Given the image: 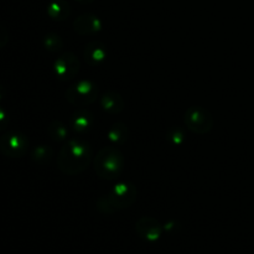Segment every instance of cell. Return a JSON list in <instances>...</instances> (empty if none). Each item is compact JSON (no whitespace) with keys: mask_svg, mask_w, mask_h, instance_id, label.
I'll use <instances>...</instances> for the list:
<instances>
[{"mask_svg":"<svg viewBox=\"0 0 254 254\" xmlns=\"http://www.w3.org/2000/svg\"><path fill=\"white\" fill-rule=\"evenodd\" d=\"M135 231L139 237L146 242H156L161 237L163 227L156 218L144 216L135 223Z\"/></svg>","mask_w":254,"mask_h":254,"instance_id":"cell-8","label":"cell"},{"mask_svg":"<svg viewBox=\"0 0 254 254\" xmlns=\"http://www.w3.org/2000/svg\"><path fill=\"white\" fill-rule=\"evenodd\" d=\"M52 156H54V150L47 145H37L31 151V160L39 165L50 163Z\"/></svg>","mask_w":254,"mask_h":254,"instance_id":"cell-16","label":"cell"},{"mask_svg":"<svg viewBox=\"0 0 254 254\" xmlns=\"http://www.w3.org/2000/svg\"><path fill=\"white\" fill-rule=\"evenodd\" d=\"M47 14L55 21H64L71 15V5L66 0H52L47 5Z\"/></svg>","mask_w":254,"mask_h":254,"instance_id":"cell-13","label":"cell"},{"mask_svg":"<svg viewBox=\"0 0 254 254\" xmlns=\"http://www.w3.org/2000/svg\"><path fill=\"white\" fill-rule=\"evenodd\" d=\"M129 136V130L127 124H124L123 122H116L111 126V128L108 129V139L111 141L112 145L119 146L122 144L126 143L128 140Z\"/></svg>","mask_w":254,"mask_h":254,"instance_id":"cell-14","label":"cell"},{"mask_svg":"<svg viewBox=\"0 0 254 254\" xmlns=\"http://www.w3.org/2000/svg\"><path fill=\"white\" fill-rule=\"evenodd\" d=\"M73 29L82 36L94 35L102 30V22L98 16L93 14H83L73 21Z\"/></svg>","mask_w":254,"mask_h":254,"instance_id":"cell-9","label":"cell"},{"mask_svg":"<svg viewBox=\"0 0 254 254\" xmlns=\"http://www.w3.org/2000/svg\"><path fill=\"white\" fill-rule=\"evenodd\" d=\"M77 1L82 2V4H92V2H93L94 0H77Z\"/></svg>","mask_w":254,"mask_h":254,"instance_id":"cell-22","label":"cell"},{"mask_svg":"<svg viewBox=\"0 0 254 254\" xmlns=\"http://www.w3.org/2000/svg\"><path fill=\"white\" fill-rule=\"evenodd\" d=\"M83 56L88 64H91V66H99V64H102L106 61L107 56H108V50H107V46L103 42L94 40V41H91L89 44L86 45Z\"/></svg>","mask_w":254,"mask_h":254,"instance_id":"cell-10","label":"cell"},{"mask_svg":"<svg viewBox=\"0 0 254 254\" xmlns=\"http://www.w3.org/2000/svg\"><path fill=\"white\" fill-rule=\"evenodd\" d=\"M101 107L104 112L109 114H119L124 109V101L119 93L114 91L106 92L99 99Z\"/></svg>","mask_w":254,"mask_h":254,"instance_id":"cell-12","label":"cell"},{"mask_svg":"<svg viewBox=\"0 0 254 254\" xmlns=\"http://www.w3.org/2000/svg\"><path fill=\"white\" fill-rule=\"evenodd\" d=\"M94 122V117L88 109L79 108L72 114L71 117V128L76 133H86L92 128Z\"/></svg>","mask_w":254,"mask_h":254,"instance_id":"cell-11","label":"cell"},{"mask_svg":"<svg viewBox=\"0 0 254 254\" xmlns=\"http://www.w3.org/2000/svg\"><path fill=\"white\" fill-rule=\"evenodd\" d=\"M30 141L25 134L10 131L0 136V151L9 158H21L29 151Z\"/></svg>","mask_w":254,"mask_h":254,"instance_id":"cell-6","label":"cell"},{"mask_svg":"<svg viewBox=\"0 0 254 254\" xmlns=\"http://www.w3.org/2000/svg\"><path fill=\"white\" fill-rule=\"evenodd\" d=\"M94 170L98 178L103 180H116L122 175L126 160L117 146H104L98 151L93 160Z\"/></svg>","mask_w":254,"mask_h":254,"instance_id":"cell-3","label":"cell"},{"mask_svg":"<svg viewBox=\"0 0 254 254\" xmlns=\"http://www.w3.org/2000/svg\"><path fill=\"white\" fill-rule=\"evenodd\" d=\"M168 140L170 141L173 145H181L185 140V134L183 133V130L179 128H171L168 131Z\"/></svg>","mask_w":254,"mask_h":254,"instance_id":"cell-18","label":"cell"},{"mask_svg":"<svg viewBox=\"0 0 254 254\" xmlns=\"http://www.w3.org/2000/svg\"><path fill=\"white\" fill-rule=\"evenodd\" d=\"M91 161V145L81 139H71L60 149L57 168L66 175H78L88 168Z\"/></svg>","mask_w":254,"mask_h":254,"instance_id":"cell-1","label":"cell"},{"mask_svg":"<svg viewBox=\"0 0 254 254\" xmlns=\"http://www.w3.org/2000/svg\"><path fill=\"white\" fill-rule=\"evenodd\" d=\"M10 124V116L5 108L0 106V131L6 130Z\"/></svg>","mask_w":254,"mask_h":254,"instance_id":"cell-19","label":"cell"},{"mask_svg":"<svg viewBox=\"0 0 254 254\" xmlns=\"http://www.w3.org/2000/svg\"><path fill=\"white\" fill-rule=\"evenodd\" d=\"M42 44H44L45 49L50 52H60L64 47L62 37L55 32H49L45 35L42 39Z\"/></svg>","mask_w":254,"mask_h":254,"instance_id":"cell-17","label":"cell"},{"mask_svg":"<svg viewBox=\"0 0 254 254\" xmlns=\"http://www.w3.org/2000/svg\"><path fill=\"white\" fill-rule=\"evenodd\" d=\"M9 42V32L4 25L0 24V49L5 47Z\"/></svg>","mask_w":254,"mask_h":254,"instance_id":"cell-20","label":"cell"},{"mask_svg":"<svg viewBox=\"0 0 254 254\" xmlns=\"http://www.w3.org/2000/svg\"><path fill=\"white\" fill-rule=\"evenodd\" d=\"M4 96H5V89H4V87H2L1 84H0V101H1V99L4 98Z\"/></svg>","mask_w":254,"mask_h":254,"instance_id":"cell-21","label":"cell"},{"mask_svg":"<svg viewBox=\"0 0 254 254\" xmlns=\"http://www.w3.org/2000/svg\"><path fill=\"white\" fill-rule=\"evenodd\" d=\"M49 135L54 141H64L68 136V128L64 122L55 119L49 126Z\"/></svg>","mask_w":254,"mask_h":254,"instance_id":"cell-15","label":"cell"},{"mask_svg":"<svg viewBox=\"0 0 254 254\" xmlns=\"http://www.w3.org/2000/svg\"><path fill=\"white\" fill-rule=\"evenodd\" d=\"M98 86L88 79H82L72 84L66 91V98L73 106L83 108L91 106L98 98Z\"/></svg>","mask_w":254,"mask_h":254,"instance_id":"cell-5","label":"cell"},{"mask_svg":"<svg viewBox=\"0 0 254 254\" xmlns=\"http://www.w3.org/2000/svg\"><path fill=\"white\" fill-rule=\"evenodd\" d=\"M186 128L197 135H206L213 128L212 113L202 106H192L184 114Z\"/></svg>","mask_w":254,"mask_h":254,"instance_id":"cell-4","label":"cell"},{"mask_svg":"<svg viewBox=\"0 0 254 254\" xmlns=\"http://www.w3.org/2000/svg\"><path fill=\"white\" fill-rule=\"evenodd\" d=\"M138 197V189L130 181H124L114 185L107 195H102L97 200V210L103 215L123 211L130 207Z\"/></svg>","mask_w":254,"mask_h":254,"instance_id":"cell-2","label":"cell"},{"mask_svg":"<svg viewBox=\"0 0 254 254\" xmlns=\"http://www.w3.org/2000/svg\"><path fill=\"white\" fill-rule=\"evenodd\" d=\"M81 68V62L73 52H64L54 64L55 76L59 81L68 82L76 78Z\"/></svg>","mask_w":254,"mask_h":254,"instance_id":"cell-7","label":"cell"}]
</instances>
